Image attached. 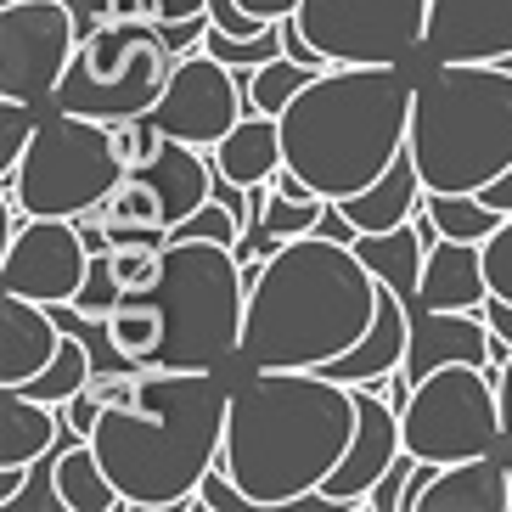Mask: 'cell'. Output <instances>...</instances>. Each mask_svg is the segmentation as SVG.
<instances>
[{"instance_id": "obj_1", "label": "cell", "mask_w": 512, "mask_h": 512, "mask_svg": "<svg viewBox=\"0 0 512 512\" xmlns=\"http://www.w3.org/2000/svg\"><path fill=\"white\" fill-rule=\"evenodd\" d=\"M226 411L231 389L220 372L141 366V394L130 406H102L91 434L124 512H209L197 484L226 451Z\"/></svg>"}, {"instance_id": "obj_2", "label": "cell", "mask_w": 512, "mask_h": 512, "mask_svg": "<svg viewBox=\"0 0 512 512\" xmlns=\"http://www.w3.org/2000/svg\"><path fill=\"white\" fill-rule=\"evenodd\" d=\"M355 422V383L327 372H248L231 389L220 462L259 512H276L338 473Z\"/></svg>"}, {"instance_id": "obj_3", "label": "cell", "mask_w": 512, "mask_h": 512, "mask_svg": "<svg viewBox=\"0 0 512 512\" xmlns=\"http://www.w3.org/2000/svg\"><path fill=\"white\" fill-rule=\"evenodd\" d=\"M377 316V276L355 254V242L321 231L287 237L259 282L248 287L242 366L248 372H321L344 349L361 344Z\"/></svg>"}, {"instance_id": "obj_4", "label": "cell", "mask_w": 512, "mask_h": 512, "mask_svg": "<svg viewBox=\"0 0 512 512\" xmlns=\"http://www.w3.org/2000/svg\"><path fill=\"white\" fill-rule=\"evenodd\" d=\"M411 102L417 74L406 62H332L282 113L287 169L332 203L366 192L406 152Z\"/></svg>"}, {"instance_id": "obj_5", "label": "cell", "mask_w": 512, "mask_h": 512, "mask_svg": "<svg viewBox=\"0 0 512 512\" xmlns=\"http://www.w3.org/2000/svg\"><path fill=\"white\" fill-rule=\"evenodd\" d=\"M411 158L428 192H484L512 169V68L428 62L411 102Z\"/></svg>"}, {"instance_id": "obj_6", "label": "cell", "mask_w": 512, "mask_h": 512, "mask_svg": "<svg viewBox=\"0 0 512 512\" xmlns=\"http://www.w3.org/2000/svg\"><path fill=\"white\" fill-rule=\"evenodd\" d=\"M152 299L164 304V349L158 366L175 372H226L242 361V327H248V276L226 242L169 237L164 282Z\"/></svg>"}, {"instance_id": "obj_7", "label": "cell", "mask_w": 512, "mask_h": 512, "mask_svg": "<svg viewBox=\"0 0 512 512\" xmlns=\"http://www.w3.org/2000/svg\"><path fill=\"white\" fill-rule=\"evenodd\" d=\"M175 51L164 46V34L152 17H91L85 40L74 51V68L62 79L57 107L85 113V119H136L152 113L169 85Z\"/></svg>"}, {"instance_id": "obj_8", "label": "cell", "mask_w": 512, "mask_h": 512, "mask_svg": "<svg viewBox=\"0 0 512 512\" xmlns=\"http://www.w3.org/2000/svg\"><path fill=\"white\" fill-rule=\"evenodd\" d=\"M124 164L113 152L102 119L51 107L40 130H34L23 164L6 175V192H17V203L29 214H57V220H91L107 203V192L119 186Z\"/></svg>"}, {"instance_id": "obj_9", "label": "cell", "mask_w": 512, "mask_h": 512, "mask_svg": "<svg viewBox=\"0 0 512 512\" xmlns=\"http://www.w3.org/2000/svg\"><path fill=\"white\" fill-rule=\"evenodd\" d=\"M406 451L422 462H467V456H490L496 445H507L501 428V394L490 366H439L411 389L406 411Z\"/></svg>"}, {"instance_id": "obj_10", "label": "cell", "mask_w": 512, "mask_h": 512, "mask_svg": "<svg viewBox=\"0 0 512 512\" xmlns=\"http://www.w3.org/2000/svg\"><path fill=\"white\" fill-rule=\"evenodd\" d=\"M85 17L68 0H0V96L57 107Z\"/></svg>"}, {"instance_id": "obj_11", "label": "cell", "mask_w": 512, "mask_h": 512, "mask_svg": "<svg viewBox=\"0 0 512 512\" xmlns=\"http://www.w3.org/2000/svg\"><path fill=\"white\" fill-rule=\"evenodd\" d=\"M434 0H299V34L327 62H411Z\"/></svg>"}, {"instance_id": "obj_12", "label": "cell", "mask_w": 512, "mask_h": 512, "mask_svg": "<svg viewBox=\"0 0 512 512\" xmlns=\"http://www.w3.org/2000/svg\"><path fill=\"white\" fill-rule=\"evenodd\" d=\"M242 113H248V85H242V68L209 57L197 46L186 57H175L169 68V85L152 107V124L175 141H192V147L214 152L226 141V130H237Z\"/></svg>"}, {"instance_id": "obj_13", "label": "cell", "mask_w": 512, "mask_h": 512, "mask_svg": "<svg viewBox=\"0 0 512 512\" xmlns=\"http://www.w3.org/2000/svg\"><path fill=\"white\" fill-rule=\"evenodd\" d=\"M91 237L79 220H57V214H29L23 231H17L6 248H0V287L6 293H23L34 304H51V310H68L85 287L91 271Z\"/></svg>"}, {"instance_id": "obj_14", "label": "cell", "mask_w": 512, "mask_h": 512, "mask_svg": "<svg viewBox=\"0 0 512 512\" xmlns=\"http://www.w3.org/2000/svg\"><path fill=\"white\" fill-rule=\"evenodd\" d=\"M355 411H361V422H355L349 456L338 462V473L321 484V490H332V496L349 501V507H361L366 490H372V484L394 467V456L406 451L400 406H394V400H383V383H355ZM361 512H366V507H361Z\"/></svg>"}, {"instance_id": "obj_15", "label": "cell", "mask_w": 512, "mask_h": 512, "mask_svg": "<svg viewBox=\"0 0 512 512\" xmlns=\"http://www.w3.org/2000/svg\"><path fill=\"white\" fill-rule=\"evenodd\" d=\"M512 51V0H434L428 6V62H501Z\"/></svg>"}, {"instance_id": "obj_16", "label": "cell", "mask_w": 512, "mask_h": 512, "mask_svg": "<svg viewBox=\"0 0 512 512\" xmlns=\"http://www.w3.org/2000/svg\"><path fill=\"white\" fill-rule=\"evenodd\" d=\"M490 321L479 310H428L411 304V344H406V366L400 372L411 383H422L439 366H490Z\"/></svg>"}, {"instance_id": "obj_17", "label": "cell", "mask_w": 512, "mask_h": 512, "mask_svg": "<svg viewBox=\"0 0 512 512\" xmlns=\"http://www.w3.org/2000/svg\"><path fill=\"white\" fill-rule=\"evenodd\" d=\"M406 344H411V304L394 293V287L377 282V316L361 332V344L344 349L338 361H327L321 372L338 377V383H389L400 366H406Z\"/></svg>"}, {"instance_id": "obj_18", "label": "cell", "mask_w": 512, "mask_h": 512, "mask_svg": "<svg viewBox=\"0 0 512 512\" xmlns=\"http://www.w3.org/2000/svg\"><path fill=\"white\" fill-rule=\"evenodd\" d=\"M62 321L51 316V304H34L23 293H0V383L23 389L29 377L51 366L62 349Z\"/></svg>"}, {"instance_id": "obj_19", "label": "cell", "mask_w": 512, "mask_h": 512, "mask_svg": "<svg viewBox=\"0 0 512 512\" xmlns=\"http://www.w3.org/2000/svg\"><path fill=\"white\" fill-rule=\"evenodd\" d=\"M411 512H512V467L496 451L439 467Z\"/></svg>"}, {"instance_id": "obj_20", "label": "cell", "mask_w": 512, "mask_h": 512, "mask_svg": "<svg viewBox=\"0 0 512 512\" xmlns=\"http://www.w3.org/2000/svg\"><path fill=\"white\" fill-rule=\"evenodd\" d=\"M484 299H490L484 242L439 237L434 248H428V265H422L417 304H428V310H484Z\"/></svg>"}, {"instance_id": "obj_21", "label": "cell", "mask_w": 512, "mask_h": 512, "mask_svg": "<svg viewBox=\"0 0 512 512\" xmlns=\"http://www.w3.org/2000/svg\"><path fill=\"white\" fill-rule=\"evenodd\" d=\"M422 203H428V186H422V169L406 147L366 192L344 197V214L355 220V231H394V226H406V220H417Z\"/></svg>"}, {"instance_id": "obj_22", "label": "cell", "mask_w": 512, "mask_h": 512, "mask_svg": "<svg viewBox=\"0 0 512 512\" xmlns=\"http://www.w3.org/2000/svg\"><path fill=\"white\" fill-rule=\"evenodd\" d=\"M287 164V147H282V119L276 113H259L248 107L237 130H226V141L214 147V169L237 186H265L276 181V169Z\"/></svg>"}, {"instance_id": "obj_23", "label": "cell", "mask_w": 512, "mask_h": 512, "mask_svg": "<svg viewBox=\"0 0 512 512\" xmlns=\"http://www.w3.org/2000/svg\"><path fill=\"white\" fill-rule=\"evenodd\" d=\"M62 439V406L0 383V467H34Z\"/></svg>"}, {"instance_id": "obj_24", "label": "cell", "mask_w": 512, "mask_h": 512, "mask_svg": "<svg viewBox=\"0 0 512 512\" xmlns=\"http://www.w3.org/2000/svg\"><path fill=\"white\" fill-rule=\"evenodd\" d=\"M57 484H62L68 512H124L113 473L102 467L91 439L74 434V428H62V439H57Z\"/></svg>"}, {"instance_id": "obj_25", "label": "cell", "mask_w": 512, "mask_h": 512, "mask_svg": "<svg viewBox=\"0 0 512 512\" xmlns=\"http://www.w3.org/2000/svg\"><path fill=\"white\" fill-rule=\"evenodd\" d=\"M355 254L366 259V271L383 287H394L406 304H417L422 265H428V242H422L417 220H406V226H394V231H361V237H355Z\"/></svg>"}, {"instance_id": "obj_26", "label": "cell", "mask_w": 512, "mask_h": 512, "mask_svg": "<svg viewBox=\"0 0 512 512\" xmlns=\"http://www.w3.org/2000/svg\"><path fill=\"white\" fill-rule=\"evenodd\" d=\"M164 304L141 293V299H119L113 304V316L102 321L107 332V349L124 355L130 366H158V349H164Z\"/></svg>"}, {"instance_id": "obj_27", "label": "cell", "mask_w": 512, "mask_h": 512, "mask_svg": "<svg viewBox=\"0 0 512 512\" xmlns=\"http://www.w3.org/2000/svg\"><path fill=\"white\" fill-rule=\"evenodd\" d=\"M91 220H102L107 237H136V231H164V237H169L164 197L152 192V181L141 175V169H124L119 186L107 192V203L91 214Z\"/></svg>"}, {"instance_id": "obj_28", "label": "cell", "mask_w": 512, "mask_h": 512, "mask_svg": "<svg viewBox=\"0 0 512 512\" xmlns=\"http://www.w3.org/2000/svg\"><path fill=\"white\" fill-rule=\"evenodd\" d=\"M164 254H169L164 231H136V237H113L107 242V265H113V276H119L124 299L158 293V282H164Z\"/></svg>"}, {"instance_id": "obj_29", "label": "cell", "mask_w": 512, "mask_h": 512, "mask_svg": "<svg viewBox=\"0 0 512 512\" xmlns=\"http://www.w3.org/2000/svg\"><path fill=\"white\" fill-rule=\"evenodd\" d=\"M68 327V321H62ZM96 377V361L91 349H85V338H74V332H62V349L51 355V366L40 377H29L23 383V394H34V400H46V406H62V400H74V394L91 389Z\"/></svg>"}, {"instance_id": "obj_30", "label": "cell", "mask_w": 512, "mask_h": 512, "mask_svg": "<svg viewBox=\"0 0 512 512\" xmlns=\"http://www.w3.org/2000/svg\"><path fill=\"white\" fill-rule=\"evenodd\" d=\"M422 209L439 220V231H445V237H462V242L496 237L501 220H507V214H501L496 203H484L479 192H428V203H422Z\"/></svg>"}, {"instance_id": "obj_31", "label": "cell", "mask_w": 512, "mask_h": 512, "mask_svg": "<svg viewBox=\"0 0 512 512\" xmlns=\"http://www.w3.org/2000/svg\"><path fill=\"white\" fill-rule=\"evenodd\" d=\"M321 68H310V62H299V57H271V62H259L254 74H242V85H248V107H259V113H276L282 119L287 113V102L316 79Z\"/></svg>"}, {"instance_id": "obj_32", "label": "cell", "mask_w": 512, "mask_h": 512, "mask_svg": "<svg viewBox=\"0 0 512 512\" xmlns=\"http://www.w3.org/2000/svg\"><path fill=\"white\" fill-rule=\"evenodd\" d=\"M40 107L34 102H17V96H0V181L23 164V152H29L34 130H40Z\"/></svg>"}, {"instance_id": "obj_33", "label": "cell", "mask_w": 512, "mask_h": 512, "mask_svg": "<svg viewBox=\"0 0 512 512\" xmlns=\"http://www.w3.org/2000/svg\"><path fill=\"white\" fill-rule=\"evenodd\" d=\"M119 299H124V287H119V276H113V265H107V248H96L91 271H85V287H79V299L68 304V310H74L79 321H107Z\"/></svg>"}, {"instance_id": "obj_34", "label": "cell", "mask_w": 512, "mask_h": 512, "mask_svg": "<svg viewBox=\"0 0 512 512\" xmlns=\"http://www.w3.org/2000/svg\"><path fill=\"white\" fill-rule=\"evenodd\" d=\"M6 512H68L62 484H57V451H46L29 467V479H23V490L6 501Z\"/></svg>"}, {"instance_id": "obj_35", "label": "cell", "mask_w": 512, "mask_h": 512, "mask_svg": "<svg viewBox=\"0 0 512 512\" xmlns=\"http://www.w3.org/2000/svg\"><path fill=\"white\" fill-rule=\"evenodd\" d=\"M107 136H113V152H119L124 169H141L152 152L164 147V130L152 124V113H136V119H113L107 124Z\"/></svg>"}, {"instance_id": "obj_36", "label": "cell", "mask_w": 512, "mask_h": 512, "mask_svg": "<svg viewBox=\"0 0 512 512\" xmlns=\"http://www.w3.org/2000/svg\"><path fill=\"white\" fill-rule=\"evenodd\" d=\"M169 237H203V242H226L231 248V242L242 237V214L231 209V203H220V197H209V203H203L197 214H186Z\"/></svg>"}, {"instance_id": "obj_37", "label": "cell", "mask_w": 512, "mask_h": 512, "mask_svg": "<svg viewBox=\"0 0 512 512\" xmlns=\"http://www.w3.org/2000/svg\"><path fill=\"white\" fill-rule=\"evenodd\" d=\"M417 462H422V456L400 451L389 473H383V479H377L372 490H366L361 507H366V512H406V490H411V473H417Z\"/></svg>"}, {"instance_id": "obj_38", "label": "cell", "mask_w": 512, "mask_h": 512, "mask_svg": "<svg viewBox=\"0 0 512 512\" xmlns=\"http://www.w3.org/2000/svg\"><path fill=\"white\" fill-rule=\"evenodd\" d=\"M484 276L496 299H512V214L501 220L496 237H484Z\"/></svg>"}, {"instance_id": "obj_39", "label": "cell", "mask_w": 512, "mask_h": 512, "mask_svg": "<svg viewBox=\"0 0 512 512\" xmlns=\"http://www.w3.org/2000/svg\"><path fill=\"white\" fill-rule=\"evenodd\" d=\"M214 17L209 12H197V17H175V23H158V34H164V46L175 51V57H186V51L203 46V34H209Z\"/></svg>"}, {"instance_id": "obj_40", "label": "cell", "mask_w": 512, "mask_h": 512, "mask_svg": "<svg viewBox=\"0 0 512 512\" xmlns=\"http://www.w3.org/2000/svg\"><path fill=\"white\" fill-rule=\"evenodd\" d=\"M96 422H102V394H96V389L74 394V400H62V428H74V434L91 439Z\"/></svg>"}, {"instance_id": "obj_41", "label": "cell", "mask_w": 512, "mask_h": 512, "mask_svg": "<svg viewBox=\"0 0 512 512\" xmlns=\"http://www.w3.org/2000/svg\"><path fill=\"white\" fill-rule=\"evenodd\" d=\"M197 12H209V0H158L152 23H175V17H197Z\"/></svg>"}, {"instance_id": "obj_42", "label": "cell", "mask_w": 512, "mask_h": 512, "mask_svg": "<svg viewBox=\"0 0 512 512\" xmlns=\"http://www.w3.org/2000/svg\"><path fill=\"white\" fill-rule=\"evenodd\" d=\"M254 17H265V23H282V17H293L299 12V0H242Z\"/></svg>"}, {"instance_id": "obj_43", "label": "cell", "mask_w": 512, "mask_h": 512, "mask_svg": "<svg viewBox=\"0 0 512 512\" xmlns=\"http://www.w3.org/2000/svg\"><path fill=\"white\" fill-rule=\"evenodd\" d=\"M496 394H501V428H507V445H512V355L496 372Z\"/></svg>"}, {"instance_id": "obj_44", "label": "cell", "mask_w": 512, "mask_h": 512, "mask_svg": "<svg viewBox=\"0 0 512 512\" xmlns=\"http://www.w3.org/2000/svg\"><path fill=\"white\" fill-rule=\"evenodd\" d=\"M479 197H484V203H496L501 214H512V169H507V175H496V181L484 186Z\"/></svg>"}, {"instance_id": "obj_45", "label": "cell", "mask_w": 512, "mask_h": 512, "mask_svg": "<svg viewBox=\"0 0 512 512\" xmlns=\"http://www.w3.org/2000/svg\"><path fill=\"white\" fill-rule=\"evenodd\" d=\"M507 467H512V462H507Z\"/></svg>"}]
</instances>
